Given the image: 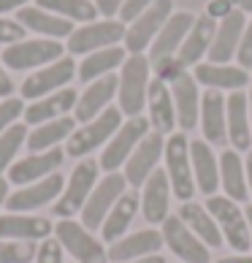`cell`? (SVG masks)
<instances>
[{
	"instance_id": "1",
	"label": "cell",
	"mask_w": 252,
	"mask_h": 263,
	"mask_svg": "<svg viewBox=\"0 0 252 263\" xmlns=\"http://www.w3.org/2000/svg\"><path fill=\"white\" fill-rule=\"evenodd\" d=\"M152 82V63L147 54H128V60L120 68V87H117V101L120 111L125 117H141L149 95Z\"/></svg>"
},
{
	"instance_id": "2",
	"label": "cell",
	"mask_w": 252,
	"mask_h": 263,
	"mask_svg": "<svg viewBox=\"0 0 252 263\" xmlns=\"http://www.w3.org/2000/svg\"><path fill=\"white\" fill-rule=\"evenodd\" d=\"M98 174H101V165L98 160L92 158H82L76 163V168L71 171V177H68L65 187L60 193V198L52 203V214L60 220H73L76 214H82L87 198H90V193L95 190V184H98Z\"/></svg>"
},
{
	"instance_id": "3",
	"label": "cell",
	"mask_w": 252,
	"mask_h": 263,
	"mask_svg": "<svg viewBox=\"0 0 252 263\" xmlns=\"http://www.w3.org/2000/svg\"><path fill=\"white\" fill-rule=\"evenodd\" d=\"M166 174L171 182V190L182 203L192 201V196L198 193L196 187V177H192V160H190V139L185 130H177L166 139Z\"/></svg>"
},
{
	"instance_id": "4",
	"label": "cell",
	"mask_w": 252,
	"mask_h": 263,
	"mask_svg": "<svg viewBox=\"0 0 252 263\" xmlns=\"http://www.w3.org/2000/svg\"><path fill=\"white\" fill-rule=\"evenodd\" d=\"M122 125V111L120 106H109L103 114H98L95 120L84 122L82 128H76L71 133V139L65 141V155L71 158H90L95 149H103L109 139L120 130Z\"/></svg>"
},
{
	"instance_id": "5",
	"label": "cell",
	"mask_w": 252,
	"mask_h": 263,
	"mask_svg": "<svg viewBox=\"0 0 252 263\" xmlns=\"http://www.w3.org/2000/svg\"><path fill=\"white\" fill-rule=\"evenodd\" d=\"M206 209L215 217L222 239L228 241V247L236 250L239 255H247L252 247V236H249V222H247L244 209H239V203L230 201L228 196H209Z\"/></svg>"
},
{
	"instance_id": "6",
	"label": "cell",
	"mask_w": 252,
	"mask_h": 263,
	"mask_svg": "<svg viewBox=\"0 0 252 263\" xmlns=\"http://www.w3.org/2000/svg\"><path fill=\"white\" fill-rule=\"evenodd\" d=\"M149 130H152V125H149L147 117H128V120L120 125V130L109 139V144L101 149V158H98L101 171L114 174V171L125 168V163H128V158L133 155V149L147 139Z\"/></svg>"
},
{
	"instance_id": "7",
	"label": "cell",
	"mask_w": 252,
	"mask_h": 263,
	"mask_svg": "<svg viewBox=\"0 0 252 263\" xmlns=\"http://www.w3.org/2000/svg\"><path fill=\"white\" fill-rule=\"evenodd\" d=\"M125 30H128V25L120 22V19H95V22L76 27L71 38H68L65 49L71 57H76V54L87 57L98 49L120 46V41H125Z\"/></svg>"
},
{
	"instance_id": "8",
	"label": "cell",
	"mask_w": 252,
	"mask_h": 263,
	"mask_svg": "<svg viewBox=\"0 0 252 263\" xmlns=\"http://www.w3.org/2000/svg\"><path fill=\"white\" fill-rule=\"evenodd\" d=\"M63 52V41H54V38H25L19 44L6 46L0 54V63L11 71H33V68L38 71V68L60 60Z\"/></svg>"
},
{
	"instance_id": "9",
	"label": "cell",
	"mask_w": 252,
	"mask_h": 263,
	"mask_svg": "<svg viewBox=\"0 0 252 263\" xmlns=\"http://www.w3.org/2000/svg\"><path fill=\"white\" fill-rule=\"evenodd\" d=\"M54 239L73 258V263H109V250L103 247V241L79 220H60L54 226Z\"/></svg>"
},
{
	"instance_id": "10",
	"label": "cell",
	"mask_w": 252,
	"mask_h": 263,
	"mask_svg": "<svg viewBox=\"0 0 252 263\" xmlns=\"http://www.w3.org/2000/svg\"><path fill=\"white\" fill-rule=\"evenodd\" d=\"M73 76H76V60L71 54L60 57V60L38 68V71H33L30 76H27V79L22 82V87H19V98L22 101L46 98V95H52V92L65 90Z\"/></svg>"
},
{
	"instance_id": "11",
	"label": "cell",
	"mask_w": 252,
	"mask_h": 263,
	"mask_svg": "<svg viewBox=\"0 0 252 263\" xmlns=\"http://www.w3.org/2000/svg\"><path fill=\"white\" fill-rule=\"evenodd\" d=\"M173 14V0H154V3L144 11L139 19H133L125 30V52L128 54H144V49H149L152 41L163 30V25Z\"/></svg>"
},
{
	"instance_id": "12",
	"label": "cell",
	"mask_w": 252,
	"mask_h": 263,
	"mask_svg": "<svg viewBox=\"0 0 252 263\" xmlns=\"http://www.w3.org/2000/svg\"><path fill=\"white\" fill-rule=\"evenodd\" d=\"M128 190V182H125V177L120 171H114V174H106V177L95 184V190L90 193V198H87L84 203V209L79 214V222L87 228V231H101L103 226V220L109 217V212L111 206L122 198V193Z\"/></svg>"
},
{
	"instance_id": "13",
	"label": "cell",
	"mask_w": 252,
	"mask_h": 263,
	"mask_svg": "<svg viewBox=\"0 0 252 263\" xmlns=\"http://www.w3.org/2000/svg\"><path fill=\"white\" fill-rule=\"evenodd\" d=\"M65 187V179L63 174L57 171L52 177H46L41 182H33V184H25V187H16L14 193H8L6 198V209L8 212H19V214H27V212H38L44 206H49L60 198V193Z\"/></svg>"
},
{
	"instance_id": "14",
	"label": "cell",
	"mask_w": 252,
	"mask_h": 263,
	"mask_svg": "<svg viewBox=\"0 0 252 263\" xmlns=\"http://www.w3.org/2000/svg\"><path fill=\"white\" fill-rule=\"evenodd\" d=\"M65 163V152L63 149H46V152H30L25 158H19L11 168H8V184L25 187V184L41 182L46 177H52L63 168Z\"/></svg>"
},
{
	"instance_id": "15",
	"label": "cell",
	"mask_w": 252,
	"mask_h": 263,
	"mask_svg": "<svg viewBox=\"0 0 252 263\" xmlns=\"http://www.w3.org/2000/svg\"><path fill=\"white\" fill-rule=\"evenodd\" d=\"M163 149H166V139H163V133L149 130L147 139L133 149V155L128 158V163H125V171H122L125 182H128L130 187H141V184L152 177V171H158Z\"/></svg>"
},
{
	"instance_id": "16",
	"label": "cell",
	"mask_w": 252,
	"mask_h": 263,
	"mask_svg": "<svg viewBox=\"0 0 252 263\" xmlns=\"http://www.w3.org/2000/svg\"><path fill=\"white\" fill-rule=\"evenodd\" d=\"M163 241L182 263H209V247L192 233L179 214H168L163 222Z\"/></svg>"
},
{
	"instance_id": "17",
	"label": "cell",
	"mask_w": 252,
	"mask_h": 263,
	"mask_svg": "<svg viewBox=\"0 0 252 263\" xmlns=\"http://www.w3.org/2000/svg\"><path fill=\"white\" fill-rule=\"evenodd\" d=\"M171 182L168 174L158 168L152 171V177L141 184V217L149 222V226H163L168 217V206H171Z\"/></svg>"
},
{
	"instance_id": "18",
	"label": "cell",
	"mask_w": 252,
	"mask_h": 263,
	"mask_svg": "<svg viewBox=\"0 0 252 263\" xmlns=\"http://www.w3.org/2000/svg\"><path fill=\"white\" fill-rule=\"evenodd\" d=\"M54 233V222L41 214H0V239L6 241H44Z\"/></svg>"
},
{
	"instance_id": "19",
	"label": "cell",
	"mask_w": 252,
	"mask_h": 263,
	"mask_svg": "<svg viewBox=\"0 0 252 263\" xmlns=\"http://www.w3.org/2000/svg\"><path fill=\"white\" fill-rule=\"evenodd\" d=\"M117 87H120V76H114V73L90 82V84H87V90L79 95V101H76L73 120L84 125V122L95 120L98 114H103L111 106V101L117 98Z\"/></svg>"
},
{
	"instance_id": "20",
	"label": "cell",
	"mask_w": 252,
	"mask_h": 263,
	"mask_svg": "<svg viewBox=\"0 0 252 263\" xmlns=\"http://www.w3.org/2000/svg\"><path fill=\"white\" fill-rule=\"evenodd\" d=\"M171 98H173V109H177V128L182 130H192L198 128V114H201V90L192 73H182L177 82H171Z\"/></svg>"
},
{
	"instance_id": "21",
	"label": "cell",
	"mask_w": 252,
	"mask_h": 263,
	"mask_svg": "<svg viewBox=\"0 0 252 263\" xmlns=\"http://www.w3.org/2000/svg\"><path fill=\"white\" fill-rule=\"evenodd\" d=\"M244 27H247V14L239 11V8L230 16L222 19V22H217V33H215V41H211V49L206 54V60L209 63L228 65L236 57V52H239Z\"/></svg>"
},
{
	"instance_id": "22",
	"label": "cell",
	"mask_w": 252,
	"mask_h": 263,
	"mask_svg": "<svg viewBox=\"0 0 252 263\" xmlns=\"http://www.w3.org/2000/svg\"><path fill=\"white\" fill-rule=\"evenodd\" d=\"M225 122H228V141L230 149L249 152L252 149V125H249V101L247 92H230L225 98Z\"/></svg>"
},
{
	"instance_id": "23",
	"label": "cell",
	"mask_w": 252,
	"mask_h": 263,
	"mask_svg": "<svg viewBox=\"0 0 252 263\" xmlns=\"http://www.w3.org/2000/svg\"><path fill=\"white\" fill-rule=\"evenodd\" d=\"M163 241V233L154 228H141L130 233V236L117 239L114 245H109V263H128V260H139L147 255H158Z\"/></svg>"
},
{
	"instance_id": "24",
	"label": "cell",
	"mask_w": 252,
	"mask_h": 263,
	"mask_svg": "<svg viewBox=\"0 0 252 263\" xmlns=\"http://www.w3.org/2000/svg\"><path fill=\"white\" fill-rule=\"evenodd\" d=\"M192 76H196L198 87H206V90H230L239 92L249 84V71H244L241 65H220V63H198L192 68Z\"/></svg>"
},
{
	"instance_id": "25",
	"label": "cell",
	"mask_w": 252,
	"mask_h": 263,
	"mask_svg": "<svg viewBox=\"0 0 252 263\" xmlns=\"http://www.w3.org/2000/svg\"><path fill=\"white\" fill-rule=\"evenodd\" d=\"M192 25H196V16L190 11H173L171 19L163 25V30L158 33V38L149 46V63H158L163 57H177V52L182 49V44H185Z\"/></svg>"
},
{
	"instance_id": "26",
	"label": "cell",
	"mask_w": 252,
	"mask_h": 263,
	"mask_svg": "<svg viewBox=\"0 0 252 263\" xmlns=\"http://www.w3.org/2000/svg\"><path fill=\"white\" fill-rule=\"evenodd\" d=\"M76 101H79V92H76L73 87H65L60 92H52V95H46V98H38L30 106H25L22 120H25V125H30V128L52 122V120H60V117H68L76 109Z\"/></svg>"
},
{
	"instance_id": "27",
	"label": "cell",
	"mask_w": 252,
	"mask_h": 263,
	"mask_svg": "<svg viewBox=\"0 0 252 263\" xmlns=\"http://www.w3.org/2000/svg\"><path fill=\"white\" fill-rule=\"evenodd\" d=\"M198 125L206 144H225L228 141V122H225V95L217 90H206L201 95V114Z\"/></svg>"
},
{
	"instance_id": "28",
	"label": "cell",
	"mask_w": 252,
	"mask_h": 263,
	"mask_svg": "<svg viewBox=\"0 0 252 263\" xmlns=\"http://www.w3.org/2000/svg\"><path fill=\"white\" fill-rule=\"evenodd\" d=\"M16 22L25 27V30L38 33V38H54V41H63V38H71V33L76 30L73 22L57 16L52 11H44L38 6H25L16 11Z\"/></svg>"
},
{
	"instance_id": "29",
	"label": "cell",
	"mask_w": 252,
	"mask_h": 263,
	"mask_svg": "<svg viewBox=\"0 0 252 263\" xmlns=\"http://www.w3.org/2000/svg\"><path fill=\"white\" fill-rule=\"evenodd\" d=\"M215 33H217V22H215V19H209L206 14L196 16V25L190 27L185 44H182V49L177 52V60L185 68H196L198 63H203V57H206L209 49H211Z\"/></svg>"
},
{
	"instance_id": "30",
	"label": "cell",
	"mask_w": 252,
	"mask_h": 263,
	"mask_svg": "<svg viewBox=\"0 0 252 263\" xmlns=\"http://www.w3.org/2000/svg\"><path fill=\"white\" fill-rule=\"evenodd\" d=\"M139 209H141L139 193H135V190H125L122 198L111 206L109 217H106L103 226H101V241H103V245H114L117 239H122L125 233H128V228L133 226Z\"/></svg>"
},
{
	"instance_id": "31",
	"label": "cell",
	"mask_w": 252,
	"mask_h": 263,
	"mask_svg": "<svg viewBox=\"0 0 252 263\" xmlns=\"http://www.w3.org/2000/svg\"><path fill=\"white\" fill-rule=\"evenodd\" d=\"M190 160H192V177H196V187L203 196H217L220 187V163L211 152V144L203 139L190 141Z\"/></svg>"
},
{
	"instance_id": "32",
	"label": "cell",
	"mask_w": 252,
	"mask_h": 263,
	"mask_svg": "<svg viewBox=\"0 0 252 263\" xmlns=\"http://www.w3.org/2000/svg\"><path fill=\"white\" fill-rule=\"evenodd\" d=\"M147 109H149V125L152 130H158L163 136H171L177 128V109H173L171 98V87L160 79L149 82V95H147Z\"/></svg>"
},
{
	"instance_id": "33",
	"label": "cell",
	"mask_w": 252,
	"mask_h": 263,
	"mask_svg": "<svg viewBox=\"0 0 252 263\" xmlns=\"http://www.w3.org/2000/svg\"><path fill=\"white\" fill-rule=\"evenodd\" d=\"M220 187L230 201H249V190H247V171H244V160L236 149H225L220 155Z\"/></svg>"
},
{
	"instance_id": "34",
	"label": "cell",
	"mask_w": 252,
	"mask_h": 263,
	"mask_svg": "<svg viewBox=\"0 0 252 263\" xmlns=\"http://www.w3.org/2000/svg\"><path fill=\"white\" fill-rule=\"evenodd\" d=\"M177 214H179L182 222H185V226H187L192 233H196V236H198L209 250H217V247L225 245V239H222V233H220V228H217V222H215V217L209 214L206 206L187 201V203H182V206H179Z\"/></svg>"
},
{
	"instance_id": "35",
	"label": "cell",
	"mask_w": 252,
	"mask_h": 263,
	"mask_svg": "<svg viewBox=\"0 0 252 263\" xmlns=\"http://www.w3.org/2000/svg\"><path fill=\"white\" fill-rule=\"evenodd\" d=\"M128 60V52H125V46H109V49H98L92 54H87L84 60L79 63L76 68V76L90 84L95 79H103V76L114 73L117 68H122V63Z\"/></svg>"
},
{
	"instance_id": "36",
	"label": "cell",
	"mask_w": 252,
	"mask_h": 263,
	"mask_svg": "<svg viewBox=\"0 0 252 263\" xmlns=\"http://www.w3.org/2000/svg\"><path fill=\"white\" fill-rule=\"evenodd\" d=\"M76 130V120L73 117H60V120L35 125V128L27 133V144L25 147L30 152H46V149H57L63 141L71 139V133Z\"/></svg>"
},
{
	"instance_id": "37",
	"label": "cell",
	"mask_w": 252,
	"mask_h": 263,
	"mask_svg": "<svg viewBox=\"0 0 252 263\" xmlns=\"http://www.w3.org/2000/svg\"><path fill=\"white\" fill-rule=\"evenodd\" d=\"M38 8L44 11H52L57 16L68 19V22H95L98 19V8H95L92 0H35Z\"/></svg>"
},
{
	"instance_id": "38",
	"label": "cell",
	"mask_w": 252,
	"mask_h": 263,
	"mask_svg": "<svg viewBox=\"0 0 252 263\" xmlns=\"http://www.w3.org/2000/svg\"><path fill=\"white\" fill-rule=\"evenodd\" d=\"M27 128H30V125L16 122L8 130L0 133V174L8 171L19 160V152H22V147L27 144V133H30Z\"/></svg>"
},
{
	"instance_id": "39",
	"label": "cell",
	"mask_w": 252,
	"mask_h": 263,
	"mask_svg": "<svg viewBox=\"0 0 252 263\" xmlns=\"http://www.w3.org/2000/svg\"><path fill=\"white\" fill-rule=\"evenodd\" d=\"M38 241H6L0 239V263H30L35 260Z\"/></svg>"
},
{
	"instance_id": "40",
	"label": "cell",
	"mask_w": 252,
	"mask_h": 263,
	"mask_svg": "<svg viewBox=\"0 0 252 263\" xmlns=\"http://www.w3.org/2000/svg\"><path fill=\"white\" fill-rule=\"evenodd\" d=\"M152 71H154V79H160V82L171 84V82H177L179 76L187 71V68L182 65V63L177 60V57H163V60L152 63Z\"/></svg>"
},
{
	"instance_id": "41",
	"label": "cell",
	"mask_w": 252,
	"mask_h": 263,
	"mask_svg": "<svg viewBox=\"0 0 252 263\" xmlns=\"http://www.w3.org/2000/svg\"><path fill=\"white\" fill-rule=\"evenodd\" d=\"M25 114V103H22V98H3L0 101V133L3 130H8L11 125H16V120Z\"/></svg>"
},
{
	"instance_id": "42",
	"label": "cell",
	"mask_w": 252,
	"mask_h": 263,
	"mask_svg": "<svg viewBox=\"0 0 252 263\" xmlns=\"http://www.w3.org/2000/svg\"><path fill=\"white\" fill-rule=\"evenodd\" d=\"M35 263H65V250L60 247V241H57L54 236L38 241Z\"/></svg>"
},
{
	"instance_id": "43",
	"label": "cell",
	"mask_w": 252,
	"mask_h": 263,
	"mask_svg": "<svg viewBox=\"0 0 252 263\" xmlns=\"http://www.w3.org/2000/svg\"><path fill=\"white\" fill-rule=\"evenodd\" d=\"M25 41V27L16 22V19H6L0 16V44H19Z\"/></svg>"
},
{
	"instance_id": "44",
	"label": "cell",
	"mask_w": 252,
	"mask_h": 263,
	"mask_svg": "<svg viewBox=\"0 0 252 263\" xmlns=\"http://www.w3.org/2000/svg\"><path fill=\"white\" fill-rule=\"evenodd\" d=\"M154 3V0H125L122 3V8H120V22H125V25H130L133 19H139L147 8Z\"/></svg>"
},
{
	"instance_id": "45",
	"label": "cell",
	"mask_w": 252,
	"mask_h": 263,
	"mask_svg": "<svg viewBox=\"0 0 252 263\" xmlns=\"http://www.w3.org/2000/svg\"><path fill=\"white\" fill-rule=\"evenodd\" d=\"M236 63L244 68V71L252 68V19L247 22L244 35H241V44H239V52H236Z\"/></svg>"
},
{
	"instance_id": "46",
	"label": "cell",
	"mask_w": 252,
	"mask_h": 263,
	"mask_svg": "<svg viewBox=\"0 0 252 263\" xmlns=\"http://www.w3.org/2000/svg\"><path fill=\"white\" fill-rule=\"evenodd\" d=\"M234 11H236V6L230 3V0H209L206 11H203V14H206L209 19H215V22H222V19L230 16Z\"/></svg>"
},
{
	"instance_id": "47",
	"label": "cell",
	"mask_w": 252,
	"mask_h": 263,
	"mask_svg": "<svg viewBox=\"0 0 252 263\" xmlns=\"http://www.w3.org/2000/svg\"><path fill=\"white\" fill-rule=\"evenodd\" d=\"M122 3H125V0H95V8H98V14L103 19H114L120 14Z\"/></svg>"
},
{
	"instance_id": "48",
	"label": "cell",
	"mask_w": 252,
	"mask_h": 263,
	"mask_svg": "<svg viewBox=\"0 0 252 263\" xmlns=\"http://www.w3.org/2000/svg\"><path fill=\"white\" fill-rule=\"evenodd\" d=\"M11 92H14V82L3 71V63H0V98H11Z\"/></svg>"
},
{
	"instance_id": "49",
	"label": "cell",
	"mask_w": 252,
	"mask_h": 263,
	"mask_svg": "<svg viewBox=\"0 0 252 263\" xmlns=\"http://www.w3.org/2000/svg\"><path fill=\"white\" fill-rule=\"evenodd\" d=\"M27 0H0V16L8 14V11H19V8H25Z\"/></svg>"
},
{
	"instance_id": "50",
	"label": "cell",
	"mask_w": 252,
	"mask_h": 263,
	"mask_svg": "<svg viewBox=\"0 0 252 263\" xmlns=\"http://www.w3.org/2000/svg\"><path fill=\"white\" fill-rule=\"evenodd\" d=\"M244 171H247V190H249V198H252V149L244 158Z\"/></svg>"
},
{
	"instance_id": "51",
	"label": "cell",
	"mask_w": 252,
	"mask_h": 263,
	"mask_svg": "<svg viewBox=\"0 0 252 263\" xmlns=\"http://www.w3.org/2000/svg\"><path fill=\"white\" fill-rule=\"evenodd\" d=\"M215 263H252V255H230V258H220Z\"/></svg>"
},
{
	"instance_id": "52",
	"label": "cell",
	"mask_w": 252,
	"mask_h": 263,
	"mask_svg": "<svg viewBox=\"0 0 252 263\" xmlns=\"http://www.w3.org/2000/svg\"><path fill=\"white\" fill-rule=\"evenodd\" d=\"M8 179L6 177H0V206H6V198H8Z\"/></svg>"
},
{
	"instance_id": "53",
	"label": "cell",
	"mask_w": 252,
	"mask_h": 263,
	"mask_svg": "<svg viewBox=\"0 0 252 263\" xmlns=\"http://www.w3.org/2000/svg\"><path fill=\"white\" fill-rule=\"evenodd\" d=\"M128 263H166V258H160V255H147V258H139V260H128Z\"/></svg>"
},
{
	"instance_id": "54",
	"label": "cell",
	"mask_w": 252,
	"mask_h": 263,
	"mask_svg": "<svg viewBox=\"0 0 252 263\" xmlns=\"http://www.w3.org/2000/svg\"><path fill=\"white\" fill-rule=\"evenodd\" d=\"M239 11H244V14H252V0H239Z\"/></svg>"
},
{
	"instance_id": "55",
	"label": "cell",
	"mask_w": 252,
	"mask_h": 263,
	"mask_svg": "<svg viewBox=\"0 0 252 263\" xmlns=\"http://www.w3.org/2000/svg\"><path fill=\"white\" fill-rule=\"evenodd\" d=\"M244 214H247V222H249V236H252V203L244 209Z\"/></svg>"
},
{
	"instance_id": "56",
	"label": "cell",
	"mask_w": 252,
	"mask_h": 263,
	"mask_svg": "<svg viewBox=\"0 0 252 263\" xmlns=\"http://www.w3.org/2000/svg\"><path fill=\"white\" fill-rule=\"evenodd\" d=\"M247 101H249V125H252V87H249V95H247Z\"/></svg>"
},
{
	"instance_id": "57",
	"label": "cell",
	"mask_w": 252,
	"mask_h": 263,
	"mask_svg": "<svg viewBox=\"0 0 252 263\" xmlns=\"http://www.w3.org/2000/svg\"><path fill=\"white\" fill-rule=\"evenodd\" d=\"M230 3H234V6H239V0H230Z\"/></svg>"
}]
</instances>
